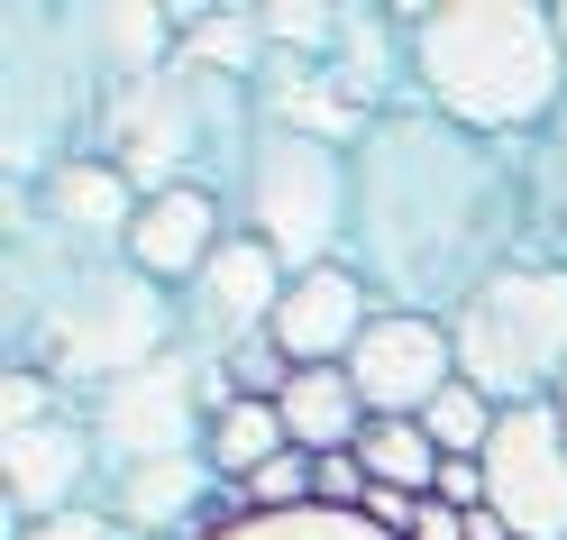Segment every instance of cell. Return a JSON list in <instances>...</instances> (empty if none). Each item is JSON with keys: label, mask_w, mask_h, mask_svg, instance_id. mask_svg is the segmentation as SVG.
<instances>
[{"label": "cell", "mask_w": 567, "mask_h": 540, "mask_svg": "<svg viewBox=\"0 0 567 540\" xmlns=\"http://www.w3.org/2000/svg\"><path fill=\"white\" fill-rule=\"evenodd\" d=\"M522 257H530L522 156H504L494 137L449 129L440 111H384L367 129L348 266L384 294V312L457 320Z\"/></svg>", "instance_id": "cell-1"}, {"label": "cell", "mask_w": 567, "mask_h": 540, "mask_svg": "<svg viewBox=\"0 0 567 540\" xmlns=\"http://www.w3.org/2000/svg\"><path fill=\"white\" fill-rule=\"evenodd\" d=\"M403 64L421 83V111L449 129L494 137V147H530L558 101H567V47L558 10L540 0H440V10H403Z\"/></svg>", "instance_id": "cell-2"}, {"label": "cell", "mask_w": 567, "mask_h": 540, "mask_svg": "<svg viewBox=\"0 0 567 540\" xmlns=\"http://www.w3.org/2000/svg\"><path fill=\"white\" fill-rule=\"evenodd\" d=\"M92 83H111V74L83 47L74 10H0V147H10V193L74 165V120H101V101H83Z\"/></svg>", "instance_id": "cell-3"}, {"label": "cell", "mask_w": 567, "mask_h": 540, "mask_svg": "<svg viewBox=\"0 0 567 540\" xmlns=\"http://www.w3.org/2000/svg\"><path fill=\"white\" fill-rule=\"evenodd\" d=\"M238 202H247V238H266L284 275H321L358 230V147H321V137L257 120L238 147Z\"/></svg>", "instance_id": "cell-4"}, {"label": "cell", "mask_w": 567, "mask_h": 540, "mask_svg": "<svg viewBox=\"0 0 567 540\" xmlns=\"http://www.w3.org/2000/svg\"><path fill=\"white\" fill-rule=\"evenodd\" d=\"M449 339H457V376L494 412L558 404V385H567V266H540V257L504 266L449 320Z\"/></svg>", "instance_id": "cell-5"}, {"label": "cell", "mask_w": 567, "mask_h": 540, "mask_svg": "<svg viewBox=\"0 0 567 540\" xmlns=\"http://www.w3.org/2000/svg\"><path fill=\"white\" fill-rule=\"evenodd\" d=\"M238 101L202 74V64H165V74L147 83H111V101H101V156H111L137 202L147 193H174V184H210V147H247Z\"/></svg>", "instance_id": "cell-6"}, {"label": "cell", "mask_w": 567, "mask_h": 540, "mask_svg": "<svg viewBox=\"0 0 567 540\" xmlns=\"http://www.w3.org/2000/svg\"><path fill=\"white\" fill-rule=\"evenodd\" d=\"M28 330H38V376L101 385V394L137 367H156V357H174L165 284H147L137 266H74Z\"/></svg>", "instance_id": "cell-7"}, {"label": "cell", "mask_w": 567, "mask_h": 540, "mask_svg": "<svg viewBox=\"0 0 567 540\" xmlns=\"http://www.w3.org/2000/svg\"><path fill=\"white\" fill-rule=\"evenodd\" d=\"M220 404H238V394L220 385V357L174 348V357H156V367L120 376L111 394H92V449L111 458V467L202 458V449H210V421H220Z\"/></svg>", "instance_id": "cell-8"}, {"label": "cell", "mask_w": 567, "mask_h": 540, "mask_svg": "<svg viewBox=\"0 0 567 540\" xmlns=\"http://www.w3.org/2000/svg\"><path fill=\"white\" fill-rule=\"evenodd\" d=\"M485 503L513 522V540H567V412L513 404L485 440Z\"/></svg>", "instance_id": "cell-9"}, {"label": "cell", "mask_w": 567, "mask_h": 540, "mask_svg": "<svg viewBox=\"0 0 567 540\" xmlns=\"http://www.w3.org/2000/svg\"><path fill=\"white\" fill-rule=\"evenodd\" d=\"M348 385L367 394V421H421L457 385V339L431 312H375L348 348Z\"/></svg>", "instance_id": "cell-10"}, {"label": "cell", "mask_w": 567, "mask_h": 540, "mask_svg": "<svg viewBox=\"0 0 567 540\" xmlns=\"http://www.w3.org/2000/svg\"><path fill=\"white\" fill-rule=\"evenodd\" d=\"M284 294H293V275H284V257L266 238H229L220 257H210L202 275H193V320H202V357H229V348H247V339H275V312H284Z\"/></svg>", "instance_id": "cell-11"}, {"label": "cell", "mask_w": 567, "mask_h": 540, "mask_svg": "<svg viewBox=\"0 0 567 540\" xmlns=\"http://www.w3.org/2000/svg\"><path fill=\"white\" fill-rule=\"evenodd\" d=\"M384 303H367V275L358 266H321V275H293V294L275 312V348L293 357V367H348V348L367 339V320Z\"/></svg>", "instance_id": "cell-12"}, {"label": "cell", "mask_w": 567, "mask_h": 540, "mask_svg": "<svg viewBox=\"0 0 567 540\" xmlns=\"http://www.w3.org/2000/svg\"><path fill=\"white\" fill-rule=\"evenodd\" d=\"M220 247H229L220 238V193H210V184H174V193L137 202V230L120 247V266H137L147 284H193Z\"/></svg>", "instance_id": "cell-13"}, {"label": "cell", "mask_w": 567, "mask_h": 540, "mask_svg": "<svg viewBox=\"0 0 567 540\" xmlns=\"http://www.w3.org/2000/svg\"><path fill=\"white\" fill-rule=\"evenodd\" d=\"M92 421H38V430H10L0 440V486H10V503L28 522H55V513H74L83 503V477H92Z\"/></svg>", "instance_id": "cell-14"}, {"label": "cell", "mask_w": 567, "mask_h": 540, "mask_svg": "<svg viewBox=\"0 0 567 540\" xmlns=\"http://www.w3.org/2000/svg\"><path fill=\"white\" fill-rule=\"evenodd\" d=\"M28 211H47V221L64 238H92V247H128L137 230V184L111 165V156H74V165H55L47 184H28Z\"/></svg>", "instance_id": "cell-15"}, {"label": "cell", "mask_w": 567, "mask_h": 540, "mask_svg": "<svg viewBox=\"0 0 567 540\" xmlns=\"http://www.w3.org/2000/svg\"><path fill=\"white\" fill-rule=\"evenodd\" d=\"M220 495V467L210 458H156V467H111V522L120 531H147V540H165V531H184L202 503Z\"/></svg>", "instance_id": "cell-16"}, {"label": "cell", "mask_w": 567, "mask_h": 540, "mask_svg": "<svg viewBox=\"0 0 567 540\" xmlns=\"http://www.w3.org/2000/svg\"><path fill=\"white\" fill-rule=\"evenodd\" d=\"M275 412H284V440L302 458H339V449L367 440V394L348 385V367H302Z\"/></svg>", "instance_id": "cell-17"}, {"label": "cell", "mask_w": 567, "mask_h": 540, "mask_svg": "<svg viewBox=\"0 0 567 540\" xmlns=\"http://www.w3.org/2000/svg\"><path fill=\"white\" fill-rule=\"evenodd\" d=\"M522 193H530V257L567 266V101H558V120L522 147Z\"/></svg>", "instance_id": "cell-18"}, {"label": "cell", "mask_w": 567, "mask_h": 540, "mask_svg": "<svg viewBox=\"0 0 567 540\" xmlns=\"http://www.w3.org/2000/svg\"><path fill=\"white\" fill-rule=\"evenodd\" d=\"M358 458H367V477H375V486H394V495H421V503L440 495V467H449V458H440V440H431L421 421H367Z\"/></svg>", "instance_id": "cell-19"}, {"label": "cell", "mask_w": 567, "mask_h": 540, "mask_svg": "<svg viewBox=\"0 0 567 540\" xmlns=\"http://www.w3.org/2000/svg\"><path fill=\"white\" fill-rule=\"evenodd\" d=\"M284 449H293V440H284V412H275V404H220L202 458L220 467V486H247V477H257V467H275Z\"/></svg>", "instance_id": "cell-20"}, {"label": "cell", "mask_w": 567, "mask_h": 540, "mask_svg": "<svg viewBox=\"0 0 567 540\" xmlns=\"http://www.w3.org/2000/svg\"><path fill=\"white\" fill-rule=\"evenodd\" d=\"M202 540H394L367 513H330V503H302V513H220L202 522Z\"/></svg>", "instance_id": "cell-21"}, {"label": "cell", "mask_w": 567, "mask_h": 540, "mask_svg": "<svg viewBox=\"0 0 567 540\" xmlns=\"http://www.w3.org/2000/svg\"><path fill=\"white\" fill-rule=\"evenodd\" d=\"M494 421H504V412H494V404H485V394H476L467 376H457V385L440 394V404L421 412V430H431V440H440V458H485Z\"/></svg>", "instance_id": "cell-22"}, {"label": "cell", "mask_w": 567, "mask_h": 540, "mask_svg": "<svg viewBox=\"0 0 567 540\" xmlns=\"http://www.w3.org/2000/svg\"><path fill=\"white\" fill-rule=\"evenodd\" d=\"M238 503H247V513H302V503H311V458L284 449L275 467H257V477L238 486Z\"/></svg>", "instance_id": "cell-23"}, {"label": "cell", "mask_w": 567, "mask_h": 540, "mask_svg": "<svg viewBox=\"0 0 567 540\" xmlns=\"http://www.w3.org/2000/svg\"><path fill=\"white\" fill-rule=\"evenodd\" d=\"M367 458L339 449V458H311V503H330V513H367Z\"/></svg>", "instance_id": "cell-24"}, {"label": "cell", "mask_w": 567, "mask_h": 540, "mask_svg": "<svg viewBox=\"0 0 567 540\" xmlns=\"http://www.w3.org/2000/svg\"><path fill=\"white\" fill-rule=\"evenodd\" d=\"M38 421H64V412H55V376L19 367L10 385H0V440H10V430H38Z\"/></svg>", "instance_id": "cell-25"}, {"label": "cell", "mask_w": 567, "mask_h": 540, "mask_svg": "<svg viewBox=\"0 0 567 540\" xmlns=\"http://www.w3.org/2000/svg\"><path fill=\"white\" fill-rule=\"evenodd\" d=\"M28 540H128L111 513H92V503H74V513H55V522H28Z\"/></svg>", "instance_id": "cell-26"}, {"label": "cell", "mask_w": 567, "mask_h": 540, "mask_svg": "<svg viewBox=\"0 0 567 540\" xmlns=\"http://www.w3.org/2000/svg\"><path fill=\"white\" fill-rule=\"evenodd\" d=\"M440 503H457V513H485V458H449V467H440Z\"/></svg>", "instance_id": "cell-27"}, {"label": "cell", "mask_w": 567, "mask_h": 540, "mask_svg": "<svg viewBox=\"0 0 567 540\" xmlns=\"http://www.w3.org/2000/svg\"><path fill=\"white\" fill-rule=\"evenodd\" d=\"M367 522H375V531H394V540H412V522H421V495H394V486H367Z\"/></svg>", "instance_id": "cell-28"}, {"label": "cell", "mask_w": 567, "mask_h": 540, "mask_svg": "<svg viewBox=\"0 0 567 540\" xmlns=\"http://www.w3.org/2000/svg\"><path fill=\"white\" fill-rule=\"evenodd\" d=\"M412 540H467V513H457V503H421V522H412Z\"/></svg>", "instance_id": "cell-29"}, {"label": "cell", "mask_w": 567, "mask_h": 540, "mask_svg": "<svg viewBox=\"0 0 567 540\" xmlns=\"http://www.w3.org/2000/svg\"><path fill=\"white\" fill-rule=\"evenodd\" d=\"M558 47H567V0H558Z\"/></svg>", "instance_id": "cell-30"}, {"label": "cell", "mask_w": 567, "mask_h": 540, "mask_svg": "<svg viewBox=\"0 0 567 540\" xmlns=\"http://www.w3.org/2000/svg\"><path fill=\"white\" fill-rule=\"evenodd\" d=\"M558 412H567V385H558Z\"/></svg>", "instance_id": "cell-31"}]
</instances>
